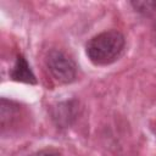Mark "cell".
<instances>
[{
	"instance_id": "1",
	"label": "cell",
	"mask_w": 156,
	"mask_h": 156,
	"mask_svg": "<svg viewBox=\"0 0 156 156\" xmlns=\"http://www.w3.org/2000/svg\"><path fill=\"white\" fill-rule=\"evenodd\" d=\"M126 39L118 30H105L94 35L85 45L88 58L96 66H106L117 61L124 51Z\"/></svg>"
},
{
	"instance_id": "2",
	"label": "cell",
	"mask_w": 156,
	"mask_h": 156,
	"mask_svg": "<svg viewBox=\"0 0 156 156\" xmlns=\"http://www.w3.org/2000/svg\"><path fill=\"white\" fill-rule=\"evenodd\" d=\"M46 66L51 76L58 83H72L77 77L74 61L61 50H51L46 56Z\"/></svg>"
},
{
	"instance_id": "3",
	"label": "cell",
	"mask_w": 156,
	"mask_h": 156,
	"mask_svg": "<svg viewBox=\"0 0 156 156\" xmlns=\"http://www.w3.org/2000/svg\"><path fill=\"white\" fill-rule=\"evenodd\" d=\"M11 78L17 82H23V83H30V84L37 83L35 76L33 74L29 65L27 63L26 58L22 55L17 56L16 63L11 71Z\"/></svg>"
},
{
	"instance_id": "4",
	"label": "cell",
	"mask_w": 156,
	"mask_h": 156,
	"mask_svg": "<svg viewBox=\"0 0 156 156\" xmlns=\"http://www.w3.org/2000/svg\"><path fill=\"white\" fill-rule=\"evenodd\" d=\"M132 5L140 12H144V13H149L150 11H152L154 6H156V2L154 1H136V2H132Z\"/></svg>"
},
{
	"instance_id": "5",
	"label": "cell",
	"mask_w": 156,
	"mask_h": 156,
	"mask_svg": "<svg viewBox=\"0 0 156 156\" xmlns=\"http://www.w3.org/2000/svg\"><path fill=\"white\" fill-rule=\"evenodd\" d=\"M29 156H61V154L55 149H43V150L33 152Z\"/></svg>"
}]
</instances>
